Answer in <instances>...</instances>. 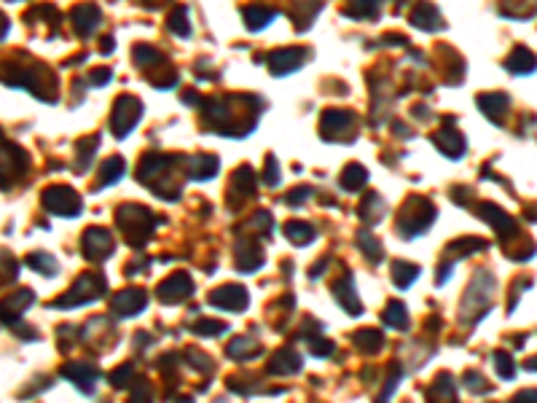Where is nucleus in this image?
I'll list each match as a JSON object with an SVG mask.
<instances>
[{
  "label": "nucleus",
  "mask_w": 537,
  "mask_h": 403,
  "mask_svg": "<svg viewBox=\"0 0 537 403\" xmlns=\"http://www.w3.org/2000/svg\"><path fill=\"white\" fill-rule=\"evenodd\" d=\"M209 301L215 304V307H223V309H234V312H240L244 304H247V293H244L240 285H226V288H218Z\"/></svg>",
  "instance_id": "2"
},
{
  "label": "nucleus",
  "mask_w": 537,
  "mask_h": 403,
  "mask_svg": "<svg viewBox=\"0 0 537 403\" xmlns=\"http://www.w3.org/2000/svg\"><path fill=\"white\" fill-rule=\"evenodd\" d=\"M132 376H135V371H132L129 366H122V371H116V374H113V385L126 387V382H129Z\"/></svg>",
  "instance_id": "21"
},
{
  "label": "nucleus",
  "mask_w": 537,
  "mask_h": 403,
  "mask_svg": "<svg viewBox=\"0 0 537 403\" xmlns=\"http://www.w3.org/2000/svg\"><path fill=\"white\" fill-rule=\"evenodd\" d=\"M288 237L290 240H295L298 245H304V242H309V237H312V228L309 226H304V224H288Z\"/></svg>",
  "instance_id": "15"
},
{
  "label": "nucleus",
  "mask_w": 537,
  "mask_h": 403,
  "mask_svg": "<svg viewBox=\"0 0 537 403\" xmlns=\"http://www.w3.org/2000/svg\"><path fill=\"white\" fill-rule=\"evenodd\" d=\"M465 385L470 387V393H489V390H492V387H489V382H486L484 376H478L476 371L465 374Z\"/></svg>",
  "instance_id": "17"
},
{
  "label": "nucleus",
  "mask_w": 537,
  "mask_h": 403,
  "mask_svg": "<svg viewBox=\"0 0 537 403\" xmlns=\"http://www.w3.org/2000/svg\"><path fill=\"white\" fill-rule=\"evenodd\" d=\"M416 274H419V269L416 266H409V263H398L395 266V280H398V285H411V280H414Z\"/></svg>",
  "instance_id": "16"
},
{
  "label": "nucleus",
  "mask_w": 537,
  "mask_h": 403,
  "mask_svg": "<svg viewBox=\"0 0 537 403\" xmlns=\"http://www.w3.org/2000/svg\"><path fill=\"white\" fill-rule=\"evenodd\" d=\"M414 22H419V24L427 27V30H433L435 24H441V17H438V11H435L433 6H422V8L416 11Z\"/></svg>",
  "instance_id": "14"
},
{
  "label": "nucleus",
  "mask_w": 537,
  "mask_h": 403,
  "mask_svg": "<svg viewBox=\"0 0 537 403\" xmlns=\"http://www.w3.org/2000/svg\"><path fill=\"white\" fill-rule=\"evenodd\" d=\"M84 245H87V250L89 247H94V250L89 253V258H103V256H108V253L113 250V242L108 240V234H105V231H94V228L87 234Z\"/></svg>",
  "instance_id": "10"
},
{
  "label": "nucleus",
  "mask_w": 537,
  "mask_h": 403,
  "mask_svg": "<svg viewBox=\"0 0 537 403\" xmlns=\"http://www.w3.org/2000/svg\"><path fill=\"white\" fill-rule=\"evenodd\" d=\"M478 105H481V113H486L494 124H500L505 119V110H508V97H505V94H497V91L481 94V97H478Z\"/></svg>",
  "instance_id": "5"
},
{
  "label": "nucleus",
  "mask_w": 537,
  "mask_h": 403,
  "mask_svg": "<svg viewBox=\"0 0 537 403\" xmlns=\"http://www.w3.org/2000/svg\"><path fill=\"white\" fill-rule=\"evenodd\" d=\"M524 368H529V371H537V355H535V358H527Z\"/></svg>",
  "instance_id": "23"
},
{
  "label": "nucleus",
  "mask_w": 537,
  "mask_h": 403,
  "mask_svg": "<svg viewBox=\"0 0 537 403\" xmlns=\"http://www.w3.org/2000/svg\"><path fill=\"white\" fill-rule=\"evenodd\" d=\"M142 307H145V296H142L140 291H124V293H119V298H116L119 315H135Z\"/></svg>",
  "instance_id": "8"
},
{
  "label": "nucleus",
  "mask_w": 537,
  "mask_h": 403,
  "mask_svg": "<svg viewBox=\"0 0 537 403\" xmlns=\"http://www.w3.org/2000/svg\"><path fill=\"white\" fill-rule=\"evenodd\" d=\"M481 215L486 218V224L494 228L500 237H510V234H516V224H513V218L503 212L500 207H494V205H484L481 207Z\"/></svg>",
  "instance_id": "3"
},
{
  "label": "nucleus",
  "mask_w": 537,
  "mask_h": 403,
  "mask_svg": "<svg viewBox=\"0 0 537 403\" xmlns=\"http://www.w3.org/2000/svg\"><path fill=\"white\" fill-rule=\"evenodd\" d=\"M269 368L274 371V374H293L301 368V360H298V355L293 350H279L274 358H272V363Z\"/></svg>",
  "instance_id": "9"
},
{
  "label": "nucleus",
  "mask_w": 537,
  "mask_h": 403,
  "mask_svg": "<svg viewBox=\"0 0 537 403\" xmlns=\"http://www.w3.org/2000/svg\"><path fill=\"white\" fill-rule=\"evenodd\" d=\"M189 293H191V282L186 274H177V277L167 280L159 288V298H164V301H177V298L189 296Z\"/></svg>",
  "instance_id": "6"
},
{
  "label": "nucleus",
  "mask_w": 537,
  "mask_h": 403,
  "mask_svg": "<svg viewBox=\"0 0 537 403\" xmlns=\"http://www.w3.org/2000/svg\"><path fill=\"white\" fill-rule=\"evenodd\" d=\"M494 366H497V374L503 379H513L516 376V366H513V358L508 352H494Z\"/></svg>",
  "instance_id": "13"
},
{
  "label": "nucleus",
  "mask_w": 537,
  "mask_h": 403,
  "mask_svg": "<svg viewBox=\"0 0 537 403\" xmlns=\"http://www.w3.org/2000/svg\"><path fill=\"white\" fill-rule=\"evenodd\" d=\"M505 68L516 75H524V73H535L537 71V57L527 46H516L510 57L505 59Z\"/></svg>",
  "instance_id": "4"
},
{
  "label": "nucleus",
  "mask_w": 537,
  "mask_h": 403,
  "mask_svg": "<svg viewBox=\"0 0 537 403\" xmlns=\"http://www.w3.org/2000/svg\"><path fill=\"white\" fill-rule=\"evenodd\" d=\"M510 403H537V390H521L519 395H513Z\"/></svg>",
  "instance_id": "22"
},
{
  "label": "nucleus",
  "mask_w": 537,
  "mask_h": 403,
  "mask_svg": "<svg viewBox=\"0 0 537 403\" xmlns=\"http://www.w3.org/2000/svg\"><path fill=\"white\" fill-rule=\"evenodd\" d=\"M384 323L387 325H392V328H406L409 325V315H406V309H403V304H390V309L384 312Z\"/></svg>",
  "instance_id": "12"
},
{
  "label": "nucleus",
  "mask_w": 537,
  "mask_h": 403,
  "mask_svg": "<svg viewBox=\"0 0 537 403\" xmlns=\"http://www.w3.org/2000/svg\"><path fill=\"white\" fill-rule=\"evenodd\" d=\"M355 342H358V344H363L365 350H374V347H379L381 344V336L376 331H363V333H358V336H355Z\"/></svg>",
  "instance_id": "18"
},
{
  "label": "nucleus",
  "mask_w": 537,
  "mask_h": 403,
  "mask_svg": "<svg viewBox=\"0 0 537 403\" xmlns=\"http://www.w3.org/2000/svg\"><path fill=\"white\" fill-rule=\"evenodd\" d=\"M193 331H196V333H207V336H218V333H223V323L205 320V323H196V325H193Z\"/></svg>",
  "instance_id": "20"
},
{
  "label": "nucleus",
  "mask_w": 537,
  "mask_h": 403,
  "mask_svg": "<svg viewBox=\"0 0 537 403\" xmlns=\"http://www.w3.org/2000/svg\"><path fill=\"white\" fill-rule=\"evenodd\" d=\"M46 207L59 212V215H70V212L81 210V199L70 191V189L62 186V189H54V191L46 193Z\"/></svg>",
  "instance_id": "1"
},
{
  "label": "nucleus",
  "mask_w": 537,
  "mask_h": 403,
  "mask_svg": "<svg viewBox=\"0 0 537 403\" xmlns=\"http://www.w3.org/2000/svg\"><path fill=\"white\" fill-rule=\"evenodd\" d=\"M122 159H110L108 164L103 167V183H110V180H116V175H122Z\"/></svg>",
  "instance_id": "19"
},
{
  "label": "nucleus",
  "mask_w": 537,
  "mask_h": 403,
  "mask_svg": "<svg viewBox=\"0 0 537 403\" xmlns=\"http://www.w3.org/2000/svg\"><path fill=\"white\" fill-rule=\"evenodd\" d=\"M138 119H140V105H138V103L132 100V105H129V110H126V108H124V100H122V103L116 105V122H113V124H116V135H122V138H124V135H126V132L135 126V122H138Z\"/></svg>",
  "instance_id": "7"
},
{
  "label": "nucleus",
  "mask_w": 537,
  "mask_h": 403,
  "mask_svg": "<svg viewBox=\"0 0 537 403\" xmlns=\"http://www.w3.org/2000/svg\"><path fill=\"white\" fill-rule=\"evenodd\" d=\"M435 140H438V145H441V148H443L451 159H457L462 151H465V140H462V135H459V132H454V129H443Z\"/></svg>",
  "instance_id": "11"
}]
</instances>
